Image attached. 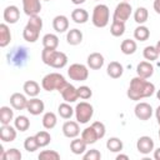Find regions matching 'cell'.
I'll list each match as a JSON object with an SVG mask.
<instances>
[{
  "instance_id": "obj_1",
  "label": "cell",
  "mask_w": 160,
  "mask_h": 160,
  "mask_svg": "<svg viewBox=\"0 0 160 160\" xmlns=\"http://www.w3.org/2000/svg\"><path fill=\"white\" fill-rule=\"evenodd\" d=\"M155 92V85L150 81H148L144 78L135 76L131 79L129 89H128V98L134 101H139L141 99L149 98Z\"/></svg>"
},
{
  "instance_id": "obj_2",
  "label": "cell",
  "mask_w": 160,
  "mask_h": 160,
  "mask_svg": "<svg viewBox=\"0 0 160 160\" xmlns=\"http://www.w3.org/2000/svg\"><path fill=\"white\" fill-rule=\"evenodd\" d=\"M41 60L44 64L55 69H61L68 64V56L65 52L58 51L56 49H49V48H44L41 52Z\"/></svg>"
},
{
  "instance_id": "obj_3",
  "label": "cell",
  "mask_w": 160,
  "mask_h": 160,
  "mask_svg": "<svg viewBox=\"0 0 160 160\" xmlns=\"http://www.w3.org/2000/svg\"><path fill=\"white\" fill-rule=\"evenodd\" d=\"M41 29H42V20H41V18L39 15L30 16L28 24L25 25V28L22 30L24 40H26L28 42H35L39 39Z\"/></svg>"
},
{
  "instance_id": "obj_4",
  "label": "cell",
  "mask_w": 160,
  "mask_h": 160,
  "mask_svg": "<svg viewBox=\"0 0 160 160\" xmlns=\"http://www.w3.org/2000/svg\"><path fill=\"white\" fill-rule=\"evenodd\" d=\"M68 85V81L65 80V78L59 74V72H50L48 75H45L41 80V86L44 90L46 91H52V90H58L59 92Z\"/></svg>"
},
{
  "instance_id": "obj_5",
  "label": "cell",
  "mask_w": 160,
  "mask_h": 160,
  "mask_svg": "<svg viewBox=\"0 0 160 160\" xmlns=\"http://www.w3.org/2000/svg\"><path fill=\"white\" fill-rule=\"evenodd\" d=\"M109 19H110V11H109L108 5L99 4V5H96L94 8L92 16H91V21H92L94 26L105 28L109 24Z\"/></svg>"
},
{
  "instance_id": "obj_6",
  "label": "cell",
  "mask_w": 160,
  "mask_h": 160,
  "mask_svg": "<svg viewBox=\"0 0 160 160\" xmlns=\"http://www.w3.org/2000/svg\"><path fill=\"white\" fill-rule=\"evenodd\" d=\"M94 115V108L86 101H81L75 108V118L80 124H86Z\"/></svg>"
},
{
  "instance_id": "obj_7",
  "label": "cell",
  "mask_w": 160,
  "mask_h": 160,
  "mask_svg": "<svg viewBox=\"0 0 160 160\" xmlns=\"http://www.w3.org/2000/svg\"><path fill=\"white\" fill-rule=\"evenodd\" d=\"M68 75L71 80L84 81L89 76V70H88V66H85L82 64H72L68 69Z\"/></svg>"
},
{
  "instance_id": "obj_8",
  "label": "cell",
  "mask_w": 160,
  "mask_h": 160,
  "mask_svg": "<svg viewBox=\"0 0 160 160\" xmlns=\"http://www.w3.org/2000/svg\"><path fill=\"white\" fill-rule=\"evenodd\" d=\"M131 5L128 1H121L116 5L115 10H114V15H112V20H119L122 22H126V20L130 18L131 15Z\"/></svg>"
},
{
  "instance_id": "obj_9",
  "label": "cell",
  "mask_w": 160,
  "mask_h": 160,
  "mask_svg": "<svg viewBox=\"0 0 160 160\" xmlns=\"http://www.w3.org/2000/svg\"><path fill=\"white\" fill-rule=\"evenodd\" d=\"M134 112H135V116L139 120L145 121V120H149L151 118V115H152V108L148 102H138L135 105Z\"/></svg>"
},
{
  "instance_id": "obj_10",
  "label": "cell",
  "mask_w": 160,
  "mask_h": 160,
  "mask_svg": "<svg viewBox=\"0 0 160 160\" xmlns=\"http://www.w3.org/2000/svg\"><path fill=\"white\" fill-rule=\"evenodd\" d=\"M136 149L140 154L148 155L154 150V140L150 136H146V135L140 136L136 141Z\"/></svg>"
},
{
  "instance_id": "obj_11",
  "label": "cell",
  "mask_w": 160,
  "mask_h": 160,
  "mask_svg": "<svg viewBox=\"0 0 160 160\" xmlns=\"http://www.w3.org/2000/svg\"><path fill=\"white\" fill-rule=\"evenodd\" d=\"M22 10L28 16H35L41 11L40 0H22Z\"/></svg>"
},
{
  "instance_id": "obj_12",
  "label": "cell",
  "mask_w": 160,
  "mask_h": 160,
  "mask_svg": "<svg viewBox=\"0 0 160 160\" xmlns=\"http://www.w3.org/2000/svg\"><path fill=\"white\" fill-rule=\"evenodd\" d=\"M2 16L6 24H15L20 19V10L15 5H9L5 8Z\"/></svg>"
},
{
  "instance_id": "obj_13",
  "label": "cell",
  "mask_w": 160,
  "mask_h": 160,
  "mask_svg": "<svg viewBox=\"0 0 160 160\" xmlns=\"http://www.w3.org/2000/svg\"><path fill=\"white\" fill-rule=\"evenodd\" d=\"M62 134L69 138V139H74L78 138V135L80 134V128H79V122L78 121H65L62 125Z\"/></svg>"
},
{
  "instance_id": "obj_14",
  "label": "cell",
  "mask_w": 160,
  "mask_h": 160,
  "mask_svg": "<svg viewBox=\"0 0 160 160\" xmlns=\"http://www.w3.org/2000/svg\"><path fill=\"white\" fill-rule=\"evenodd\" d=\"M45 109V104L42 100L38 99V98H32L30 100H28V105H26V110L31 114V115H40Z\"/></svg>"
},
{
  "instance_id": "obj_15",
  "label": "cell",
  "mask_w": 160,
  "mask_h": 160,
  "mask_svg": "<svg viewBox=\"0 0 160 160\" xmlns=\"http://www.w3.org/2000/svg\"><path fill=\"white\" fill-rule=\"evenodd\" d=\"M136 74L140 78H144V79H149L154 74V66L151 65V62L149 61H141L136 66Z\"/></svg>"
},
{
  "instance_id": "obj_16",
  "label": "cell",
  "mask_w": 160,
  "mask_h": 160,
  "mask_svg": "<svg viewBox=\"0 0 160 160\" xmlns=\"http://www.w3.org/2000/svg\"><path fill=\"white\" fill-rule=\"evenodd\" d=\"M60 92H61L62 99H64L66 102H75V101L79 99L78 89H76L74 85H71V84H68Z\"/></svg>"
},
{
  "instance_id": "obj_17",
  "label": "cell",
  "mask_w": 160,
  "mask_h": 160,
  "mask_svg": "<svg viewBox=\"0 0 160 160\" xmlns=\"http://www.w3.org/2000/svg\"><path fill=\"white\" fill-rule=\"evenodd\" d=\"M10 104H11V106H12L15 110H24V109H26L28 99L25 98L24 94L14 92V94L10 96Z\"/></svg>"
},
{
  "instance_id": "obj_18",
  "label": "cell",
  "mask_w": 160,
  "mask_h": 160,
  "mask_svg": "<svg viewBox=\"0 0 160 160\" xmlns=\"http://www.w3.org/2000/svg\"><path fill=\"white\" fill-rule=\"evenodd\" d=\"M0 139L4 142H11L16 139V128L9 125H2L0 129Z\"/></svg>"
},
{
  "instance_id": "obj_19",
  "label": "cell",
  "mask_w": 160,
  "mask_h": 160,
  "mask_svg": "<svg viewBox=\"0 0 160 160\" xmlns=\"http://www.w3.org/2000/svg\"><path fill=\"white\" fill-rule=\"evenodd\" d=\"M104 56L100 54V52H91L89 56H88V60H86V62H88V66L90 68V69H92V70H99V69H101L102 68V65H104Z\"/></svg>"
},
{
  "instance_id": "obj_20",
  "label": "cell",
  "mask_w": 160,
  "mask_h": 160,
  "mask_svg": "<svg viewBox=\"0 0 160 160\" xmlns=\"http://www.w3.org/2000/svg\"><path fill=\"white\" fill-rule=\"evenodd\" d=\"M52 28L56 32H65L69 29V19L65 15H56L52 19Z\"/></svg>"
},
{
  "instance_id": "obj_21",
  "label": "cell",
  "mask_w": 160,
  "mask_h": 160,
  "mask_svg": "<svg viewBox=\"0 0 160 160\" xmlns=\"http://www.w3.org/2000/svg\"><path fill=\"white\" fill-rule=\"evenodd\" d=\"M86 146H88V144L84 141L82 138H74V140H71V142H70V150L75 155L84 154L86 150Z\"/></svg>"
},
{
  "instance_id": "obj_22",
  "label": "cell",
  "mask_w": 160,
  "mask_h": 160,
  "mask_svg": "<svg viewBox=\"0 0 160 160\" xmlns=\"http://www.w3.org/2000/svg\"><path fill=\"white\" fill-rule=\"evenodd\" d=\"M106 72H108V75H109L110 78H112V79H119V78L122 75V72H124V68H122V65H121L120 62H118V61H111V62L108 65V68H106Z\"/></svg>"
},
{
  "instance_id": "obj_23",
  "label": "cell",
  "mask_w": 160,
  "mask_h": 160,
  "mask_svg": "<svg viewBox=\"0 0 160 160\" xmlns=\"http://www.w3.org/2000/svg\"><path fill=\"white\" fill-rule=\"evenodd\" d=\"M22 90H24V92H25L28 96L35 98V96H38L39 92H40V86H39V84H38L36 81H34V80H28V81L24 82Z\"/></svg>"
},
{
  "instance_id": "obj_24",
  "label": "cell",
  "mask_w": 160,
  "mask_h": 160,
  "mask_svg": "<svg viewBox=\"0 0 160 160\" xmlns=\"http://www.w3.org/2000/svg\"><path fill=\"white\" fill-rule=\"evenodd\" d=\"M81 138L84 139V141L88 144V145H91V144H95L98 140H99V136L95 131V129L90 125L88 128H85L81 132Z\"/></svg>"
},
{
  "instance_id": "obj_25",
  "label": "cell",
  "mask_w": 160,
  "mask_h": 160,
  "mask_svg": "<svg viewBox=\"0 0 160 160\" xmlns=\"http://www.w3.org/2000/svg\"><path fill=\"white\" fill-rule=\"evenodd\" d=\"M11 41V32H10V29L8 26V24L2 22L0 24V46L1 48H5L10 44Z\"/></svg>"
},
{
  "instance_id": "obj_26",
  "label": "cell",
  "mask_w": 160,
  "mask_h": 160,
  "mask_svg": "<svg viewBox=\"0 0 160 160\" xmlns=\"http://www.w3.org/2000/svg\"><path fill=\"white\" fill-rule=\"evenodd\" d=\"M66 41L69 45H79L82 41V32L79 29H71L66 34Z\"/></svg>"
},
{
  "instance_id": "obj_27",
  "label": "cell",
  "mask_w": 160,
  "mask_h": 160,
  "mask_svg": "<svg viewBox=\"0 0 160 160\" xmlns=\"http://www.w3.org/2000/svg\"><path fill=\"white\" fill-rule=\"evenodd\" d=\"M71 19L76 24H85L89 20V12L85 9H80V8L74 9L71 12Z\"/></svg>"
},
{
  "instance_id": "obj_28",
  "label": "cell",
  "mask_w": 160,
  "mask_h": 160,
  "mask_svg": "<svg viewBox=\"0 0 160 160\" xmlns=\"http://www.w3.org/2000/svg\"><path fill=\"white\" fill-rule=\"evenodd\" d=\"M136 42L135 40H131V39H125L122 40L121 45H120V49H121V52L125 54V55H131L136 51Z\"/></svg>"
},
{
  "instance_id": "obj_29",
  "label": "cell",
  "mask_w": 160,
  "mask_h": 160,
  "mask_svg": "<svg viewBox=\"0 0 160 160\" xmlns=\"http://www.w3.org/2000/svg\"><path fill=\"white\" fill-rule=\"evenodd\" d=\"M12 119H14V111L9 106H1L0 108V122L2 125H9Z\"/></svg>"
},
{
  "instance_id": "obj_30",
  "label": "cell",
  "mask_w": 160,
  "mask_h": 160,
  "mask_svg": "<svg viewBox=\"0 0 160 160\" xmlns=\"http://www.w3.org/2000/svg\"><path fill=\"white\" fill-rule=\"evenodd\" d=\"M56 122H58V119H56V115L51 111L49 112H45L44 116H42V126L48 130H51L56 126Z\"/></svg>"
},
{
  "instance_id": "obj_31",
  "label": "cell",
  "mask_w": 160,
  "mask_h": 160,
  "mask_svg": "<svg viewBox=\"0 0 160 160\" xmlns=\"http://www.w3.org/2000/svg\"><path fill=\"white\" fill-rule=\"evenodd\" d=\"M14 126L16 128V130L19 131H26L30 128V120L28 119V116L25 115H19L15 118L14 120Z\"/></svg>"
},
{
  "instance_id": "obj_32",
  "label": "cell",
  "mask_w": 160,
  "mask_h": 160,
  "mask_svg": "<svg viewBox=\"0 0 160 160\" xmlns=\"http://www.w3.org/2000/svg\"><path fill=\"white\" fill-rule=\"evenodd\" d=\"M122 148H124V144L119 138H110L106 141V149L111 152H119L122 150Z\"/></svg>"
},
{
  "instance_id": "obj_33",
  "label": "cell",
  "mask_w": 160,
  "mask_h": 160,
  "mask_svg": "<svg viewBox=\"0 0 160 160\" xmlns=\"http://www.w3.org/2000/svg\"><path fill=\"white\" fill-rule=\"evenodd\" d=\"M148 18H149V11H148L146 8L140 6V8H138V9L135 10V12H134V19H135V21H136L139 25L145 24V22L148 21Z\"/></svg>"
},
{
  "instance_id": "obj_34",
  "label": "cell",
  "mask_w": 160,
  "mask_h": 160,
  "mask_svg": "<svg viewBox=\"0 0 160 160\" xmlns=\"http://www.w3.org/2000/svg\"><path fill=\"white\" fill-rule=\"evenodd\" d=\"M58 112H59V115H60L62 119H70V118L74 115L75 109H72V108L70 106V104L65 101V102H62V104L59 105Z\"/></svg>"
},
{
  "instance_id": "obj_35",
  "label": "cell",
  "mask_w": 160,
  "mask_h": 160,
  "mask_svg": "<svg viewBox=\"0 0 160 160\" xmlns=\"http://www.w3.org/2000/svg\"><path fill=\"white\" fill-rule=\"evenodd\" d=\"M110 32L112 36H121L125 32V22L119 21V20H112L111 26H110Z\"/></svg>"
},
{
  "instance_id": "obj_36",
  "label": "cell",
  "mask_w": 160,
  "mask_h": 160,
  "mask_svg": "<svg viewBox=\"0 0 160 160\" xmlns=\"http://www.w3.org/2000/svg\"><path fill=\"white\" fill-rule=\"evenodd\" d=\"M149 36H150V30L145 25H139L134 30V38L139 41H145L149 39Z\"/></svg>"
},
{
  "instance_id": "obj_37",
  "label": "cell",
  "mask_w": 160,
  "mask_h": 160,
  "mask_svg": "<svg viewBox=\"0 0 160 160\" xmlns=\"http://www.w3.org/2000/svg\"><path fill=\"white\" fill-rule=\"evenodd\" d=\"M42 45H44V48L56 49L59 45V38L55 34H46L42 38Z\"/></svg>"
},
{
  "instance_id": "obj_38",
  "label": "cell",
  "mask_w": 160,
  "mask_h": 160,
  "mask_svg": "<svg viewBox=\"0 0 160 160\" xmlns=\"http://www.w3.org/2000/svg\"><path fill=\"white\" fill-rule=\"evenodd\" d=\"M142 55H144V58H145L146 60H149V61H154V60H156V59L159 58V51H158L156 46H151V45H149V46H146V48L144 49Z\"/></svg>"
},
{
  "instance_id": "obj_39",
  "label": "cell",
  "mask_w": 160,
  "mask_h": 160,
  "mask_svg": "<svg viewBox=\"0 0 160 160\" xmlns=\"http://www.w3.org/2000/svg\"><path fill=\"white\" fill-rule=\"evenodd\" d=\"M35 138H36V140H38L40 148H44V146L49 145V142L51 141V136H50V134H49L48 131H45V130L36 132V134H35Z\"/></svg>"
},
{
  "instance_id": "obj_40",
  "label": "cell",
  "mask_w": 160,
  "mask_h": 160,
  "mask_svg": "<svg viewBox=\"0 0 160 160\" xmlns=\"http://www.w3.org/2000/svg\"><path fill=\"white\" fill-rule=\"evenodd\" d=\"M24 148H25V150L26 151H29V152H34L35 150H38L40 146H39V142H38V140H36V138H35V135L34 136H28L26 139H25V141H24Z\"/></svg>"
},
{
  "instance_id": "obj_41",
  "label": "cell",
  "mask_w": 160,
  "mask_h": 160,
  "mask_svg": "<svg viewBox=\"0 0 160 160\" xmlns=\"http://www.w3.org/2000/svg\"><path fill=\"white\" fill-rule=\"evenodd\" d=\"M21 158H22V155H21L20 150H18L15 148L6 150L4 152V155L1 156V159H4V160H20Z\"/></svg>"
},
{
  "instance_id": "obj_42",
  "label": "cell",
  "mask_w": 160,
  "mask_h": 160,
  "mask_svg": "<svg viewBox=\"0 0 160 160\" xmlns=\"http://www.w3.org/2000/svg\"><path fill=\"white\" fill-rule=\"evenodd\" d=\"M40 160H59L60 159V154L55 150H42L39 156Z\"/></svg>"
},
{
  "instance_id": "obj_43",
  "label": "cell",
  "mask_w": 160,
  "mask_h": 160,
  "mask_svg": "<svg viewBox=\"0 0 160 160\" xmlns=\"http://www.w3.org/2000/svg\"><path fill=\"white\" fill-rule=\"evenodd\" d=\"M78 94H79V98L82 99V100H86V99H90L91 95H92V91L89 86L86 85H82L80 88H78Z\"/></svg>"
},
{
  "instance_id": "obj_44",
  "label": "cell",
  "mask_w": 160,
  "mask_h": 160,
  "mask_svg": "<svg viewBox=\"0 0 160 160\" xmlns=\"http://www.w3.org/2000/svg\"><path fill=\"white\" fill-rule=\"evenodd\" d=\"M82 159H84V160H99V159H101V154H100L99 150L91 149V150H88V151L82 155Z\"/></svg>"
},
{
  "instance_id": "obj_45",
  "label": "cell",
  "mask_w": 160,
  "mask_h": 160,
  "mask_svg": "<svg viewBox=\"0 0 160 160\" xmlns=\"http://www.w3.org/2000/svg\"><path fill=\"white\" fill-rule=\"evenodd\" d=\"M91 126L95 129V131H96V134H98L99 139H102V138L105 136L106 129H105V125H104L101 121H94V122L91 124Z\"/></svg>"
},
{
  "instance_id": "obj_46",
  "label": "cell",
  "mask_w": 160,
  "mask_h": 160,
  "mask_svg": "<svg viewBox=\"0 0 160 160\" xmlns=\"http://www.w3.org/2000/svg\"><path fill=\"white\" fill-rule=\"evenodd\" d=\"M154 10L158 12V14H160V0H154Z\"/></svg>"
},
{
  "instance_id": "obj_47",
  "label": "cell",
  "mask_w": 160,
  "mask_h": 160,
  "mask_svg": "<svg viewBox=\"0 0 160 160\" xmlns=\"http://www.w3.org/2000/svg\"><path fill=\"white\" fill-rule=\"evenodd\" d=\"M155 116H156V120H158V122H159V125H160V105L156 108V110H155Z\"/></svg>"
},
{
  "instance_id": "obj_48",
  "label": "cell",
  "mask_w": 160,
  "mask_h": 160,
  "mask_svg": "<svg viewBox=\"0 0 160 160\" xmlns=\"http://www.w3.org/2000/svg\"><path fill=\"white\" fill-rule=\"evenodd\" d=\"M116 160H129V156L128 155H124V154H119L116 156Z\"/></svg>"
},
{
  "instance_id": "obj_49",
  "label": "cell",
  "mask_w": 160,
  "mask_h": 160,
  "mask_svg": "<svg viewBox=\"0 0 160 160\" xmlns=\"http://www.w3.org/2000/svg\"><path fill=\"white\" fill-rule=\"evenodd\" d=\"M154 158H155V160H160V148H158L154 151Z\"/></svg>"
},
{
  "instance_id": "obj_50",
  "label": "cell",
  "mask_w": 160,
  "mask_h": 160,
  "mask_svg": "<svg viewBox=\"0 0 160 160\" xmlns=\"http://www.w3.org/2000/svg\"><path fill=\"white\" fill-rule=\"evenodd\" d=\"M71 2L75 4V5H80V4H84L85 0H71Z\"/></svg>"
},
{
  "instance_id": "obj_51",
  "label": "cell",
  "mask_w": 160,
  "mask_h": 160,
  "mask_svg": "<svg viewBox=\"0 0 160 160\" xmlns=\"http://www.w3.org/2000/svg\"><path fill=\"white\" fill-rule=\"evenodd\" d=\"M155 46H156V49H158V51H159V54H160V40L156 42V45H155Z\"/></svg>"
},
{
  "instance_id": "obj_52",
  "label": "cell",
  "mask_w": 160,
  "mask_h": 160,
  "mask_svg": "<svg viewBox=\"0 0 160 160\" xmlns=\"http://www.w3.org/2000/svg\"><path fill=\"white\" fill-rule=\"evenodd\" d=\"M156 98L160 100V90H158V92H156Z\"/></svg>"
},
{
  "instance_id": "obj_53",
  "label": "cell",
  "mask_w": 160,
  "mask_h": 160,
  "mask_svg": "<svg viewBox=\"0 0 160 160\" xmlns=\"http://www.w3.org/2000/svg\"><path fill=\"white\" fill-rule=\"evenodd\" d=\"M159 139H160V130H159Z\"/></svg>"
},
{
  "instance_id": "obj_54",
  "label": "cell",
  "mask_w": 160,
  "mask_h": 160,
  "mask_svg": "<svg viewBox=\"0 0 160 160\" xmlns=\"http://www.w3.org/2000/svg\"><path fill=\"white\" fill-rule=\"evenodd\" d=\"M45 1H50V0H45Z\"/></svg>"
},
{
  "instance_id": "obj_55",
  "label": "cell",
  "mask_w": 160,
  "mask_h": 160,
  "mask_svg": "<svg viewBox=\"0 0 160 160\" xmlns=\"http://www.w3.org/2000/svg\"><path fill=\"white\" fill-rule=\"evenodd\" d=\"M124 1H129V0H124Z\"/></svg>"
},
{
  "instance_id": "obj_56",
  "label": "cell",
  "mask_w": 160,
  "mask_h": 160,
  "mask_svg": "<svg viewBox=\"0 0 160 160\" xmlns=\"http://www.w3.org/2000/svg\"><path fill=\"white\" fill-rule=\"evenodd\" d=\"M95 1H98V0H95Z\"/></svg>"
}]
</instances>
